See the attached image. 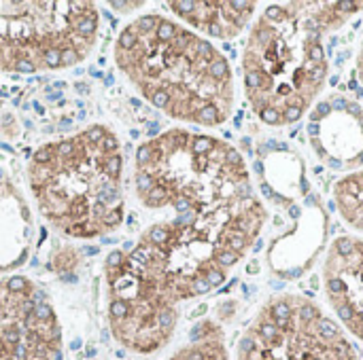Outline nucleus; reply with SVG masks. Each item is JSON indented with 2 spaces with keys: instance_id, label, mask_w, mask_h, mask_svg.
<instances>
[{
  "instance_id": "1",
  "label": "nucleus",
  "mask_w": 363,
  "mask_h": 360,
  "mask_svg": "<svg viewBox=\"0 0 363 360\" xmlns=\"http://www.w3.org/2000/svg\"><path fill=\"white\" fill-rule=\"evenodd\" d=\"M266 208L259 197L213 212L174 214L149 225L130 252L106 261L108 327L134 354L164 350L181 303L217 291L257 244Z\"/></svg>"
},
{
  "instance_id": "2",
  "label": "nucleus",
  "mask_w": 363,
  "mask_h": 360,
  "mask_svg": "<svg viewBox=\"0 0 363 360\" xmlns=\"http://www.w3.org/2000/svg\"><path fill=\"white\" fill-rule=\"evenodd\" d=\"M363 2H272L259 11L242 49V89L268 127H289L319 102L330 59L325 34L345 28Z\"/></svg>"
},
{
  "instance_id": "3",
  "label": "nucleus",
  "mask_w": 363,
  "mask_h": 360,
  "mask_svg": "<svg viewBox=\"0 0 363 360\" xmlns=\"http://www.w3.org/2000/svg\"><path fill=\"white\" fill-rule=\"evenodd\" d=\"M115 64L151 106L174 121L219 127L234 112L228 57L177 19L145 13L125 23L115 40Z\"/></svg>"
},
{
  "instance_id": "4",
  "label": "nucleus",
  "mask_w": 363,
  "mask_h": 360,
  "mask_svg": "<svg viewBox=\"0 0 363 360\" xmlns=\"http://www.w3.org/2000/svg\"><path fill=\"white\" fill-rule=\"evenodd\" d=\"M121 142L106 125H89L43 144L28 182L43 219L74 240L113 233L123 223Z\"/></svg>"
},
{
  "instance_id": "5",
  "label": "nucleus",
  "mask_w": 363,
  "mask_h": 360,
  "mask_svg": "<svg viewBox=\"0 0 363 360\" xmlns=\"http://www.w3.org/2000/svg\"><path fill=\"white\" fill-rule=\"evenodd\" d=\"M134 191L153 212L194 214L257 197L242 153L213 134L183 127L143 142L134 157Z\"/></svg>"
},
{
  "instance_id": "6",
  "label": "nucleus",
  "mask_w": 363,
  "mask_h": 360,
  "mask_svg": "<svg viewBox=\"0 0 363 360\" xmlns=\"http://www.w3.org/2000/svg\"><path fill=\"white\" fill-rule=\"evenodd\" d=\"M89 0H0V70L34 74L81 64L98 38Z\"/></svg>"
},
{
  "instance_id": "7",
  "label": "nucleus",
  "mask_w": 363,
  "mask_h": 360,
  "mask_svg": "<svg viewBox=\"0 0 363 360\" xmlns=\"http://www.w3.org/2000/svg\"><path fill=\"white\" fill-rule=\"evenodd\" d=\"M236 360H362L347 331L298 293L272 295L236 346Z\"/></svg>"
},
{
  "instance_id": "8",
  "label": "nucleus",
  "mask_w": 363,
  "mask_h": 360,
  "mask_svg": "<svg viewBox=\"0 0 363 360\" xmlns=\"http://www.w3.org/2000/svg\"><path fill=\"white\" fill-rule=\"evenodd\" d=\"M62 327L47 293L23 276L0 280V360H62Z\"/></svg>"
},
{
  "instance_id": "9",
  "label": "nucleus",
  "mask_w": 363,
  "mask_h": 360,
  "mask_svg": "<svg viewBox=\"0 0 363 360\" xmlns=\"http://www.w3.org/2000/svg\"><path fill=\"white\" fill-rule=\"evenodd\" d=\"M308 138L319 161L334 170H363V108L340 93L311 110ZM347 172V174H349Z\"/></svg>"
},
{
  "instance_id": "10",
  "label": "nucleus",
  "mask_w": 363,
  "mask_h": 360,
  "mask_svg": "<svg viewBox=\"0 0 363 360\" xmlns=\"http://www.w3.org/2000/svg\"><path fill=\"white\" fill-rule=\"evenodd\" d=\"M323 295L334 320L363 344V238L345 233L332 240L321 265Z\"/></svg>"
},
{
  "instance_id": "11",
  "label": "nucleus",
  "mask_w": 363,
  "mask_h": 360,
  "mask_svg": "<svg viewBox=\"0 0 363 360\" xmlns=\"http://www.w3.org/2000/svg\"><path fill=\"white\" fill-rule=\"evenodd\" d=\"M164 6L196 34L217 40L240 36L253 23L259 8L251 0H172Z\"/></svg>"
},
{
  "instance_id": "12",
  "label": "nucleus",
  "mask_w": 363,
  "mask_h": 360,
  "mask_svg": "<svg viewBox=\"0 0 363 360\" xmlns=\"http://www.w3.org/2000/svg\"><path fill=\"white\" fill-rule=\"evenodd\" d=\"M166 360H230L223 327L213 318L200 320L187 342Z\"/></svg>"
},
{
  "instance_id": "13",
  "label": "nucleus",
  "mask_w": 363,
  "mask_h": 360,
  "mask_svg": "<svg viewBox=\"0 0 363 360\" xmlns=\"http://www.w3.org/2000/svg\"><path fill=\"white\" fill-rule=\"evenodd\" d=\"M334 204L342 221L363 233V170L349 172L334 185Z\"/></svg>"
},
{
  "instance_id": "14",
  "label": "nucleus",
  "mask_w": 363,
  "mask_h": 360,
  "mask_svg": "<svg viewBox=\"0 0 363 360\" xmlns=\"http://www.w3.org/2000/svg\"><path fill=\"white\" fill-rule=\"evenodd\" d=\"M355 74H357V81L363 87V36H362V45L357 49V57H355Z\"/></svg>"
}]
</instances>
